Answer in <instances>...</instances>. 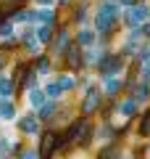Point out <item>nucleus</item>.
Instances as JSON below:
<instances>
[{
  "label": "nucleus",
  "mask_w": 150,
  "mask_h": 159,
  "mask_svg": "<svg viewBox=\"0 0 150 159\" xmlns=\"http://www.w3.org/2000/svg\"><path fill=\"white\" fill-rule=\"evenodd\" d=\"M0 117L13 119V103H8V101H3V103H0Z\"/></svg>",
  "instance_id": "nucleus-10"
},
{
  "label": "nucleus",
  "mask_w": 150,
  "mask_h": 159,
  "mask_svg": "<svg viewBox=\"0 0 150 159\" xmlns=\"http://www.w3.org/2000/svg\"><path fill=\"white\" fill-rule=\"evenodd\" d=\"M48 69H50V61L48 58H40L37 61V72H48Z\"/></svg>",
  "instance_id": "nucleus-21"
},
{
  "label": "nucleus",
  "mask_w": 150,
  "mask_h": 159,
  "mask_svg": "<svg viewBox=\"0 0 150 159\" xmlns=\"http://www.w3.org/2000/svg\"><path fill=\"white\" fill-rule=\"evenodd\" d=\"M0 34H11V24H8V21L0 24Z\"/></svg>",
  "instance_id": "nucleus-24"
},
{
  "label": "nucleus",
  "mask_w": 150,
  "mask_h": 159,
  "mask_svg": "<svg viewBox=\"0 0 150 159\" xmlns=\"http://www.w3.org/2000/svg\"><path fill=\"white\" fill-rule=\"evenodd\" d=\"M66 61H69V66H71V69H79V66H82V56H79V48H69Z\"/></svg>",
  "instance_id": "nucleus-7"
},
{
  "label": "nucleus",
  "mask_w": 150,
  "mask_h": 159,
  "mask_svg": "<svg viewBox=\"0 0 150 159\" xmlns=\"http://www.w3.org/2000/svg\"><path fill=\"white\" fill-rule=\"evenodd\" d=\"M106 90H108V93L113 96V93L119 90V82H116V80H108V82H106Z\"/></svg>",
  "instance_id": "nucleus-20"
},
{
  "label": "nucleus",
  "mask_w": 150,
  "mask_h": 159,
  "mask_svg": "<svg viewBox=\"0 0 150 159\" xmlns=\"http://www.w3.org/2000/svg\"><path fill=\"white\" fill-rule=\"evenodd\" d=\"M29 101H32L34 106H40V103L45 101V93L42 90H32V93H29Z\"/></svg>",
  "instance_id": "nucleus-16"
},
{
  "label": "nucleus",
  "mask_w": 150,
  "mask_h": 159,
  "mask_svg": "<svg viewBox=\"0 0 150 159\" xmlns=\"http://www.w3.org/2000/svg\"><path fill=\"white\" fill-rule=\"evenodd\" d=\"M58 85H61V88H63V90H71V88H74V80H71V77H69V74H63V77H61V80H58Z\"/></svg>",
  "instance_id": "nucleus-17"
},
{
  "label": "nucleus",
  "mask_w": 150,
  "mask_h": 159,
  "mask_svg": "<svg viewBox=\"0 0 150 159\" xmlns=\"http://www.w3.org/2000/svg\"><path fill=\"white\" fill-rule=\"evenodd\" d=\"M111 21H113V16H108V13H103V11H100V13H98V19H95V24H98L100 32H106V29L111 27Z\"/></svg>",
  "instance_id": "nucleus-8"
},
{
  "label": "nucleus",
  "mask_w": 150,
  "mask_h": 159,
  "mask_svg": "<svg viewBox=\"0 0 150 159\" xmlns=\"http://www.w3.org/2000/svg\"><path fill=\"white\" fill-rule=\"evenodd\" d=\"M92 40H95V34L90 32V29H82V32H79V43H82V45H92Z\"/></svg>",
  "instance_id": "nucleus-12"
},
{
  "label": "nucleus",
  "mask_w": 150,
  "mask_h": 159,
  "mask_svg": "<svg viewBox=\"0 0 150 159\" xmlns=\"http://www.w3.org/2000/svg\"><path fill=\"white\" fill-rule=\"evenodd\" d=\"M56 143H58V138H56V133H48V135L42 138V146H40V151L48 157V154H53V148H56Z\"/></svg>",
  "instance_id": "nucleus-5"
},
{
  "label": "nucleus",
  "mask_w": 150,
  "mask_h": 159,
  "mask_svg": "<svg viewBox=\"0 0 150 159\" xmlns=\"http://www.w3.org/2000/svg\"><path fill=\"white\" fill-rule=\"evenodd\" d=\"M145 80H148V82H150V66H148V72H145Z\"/></svg>",
  "instance_id": "nucleus-26"
},
{
  "label": "nucleus",
  "mask_w": 150,
  "mask_h": 159,
  "mask_svg": "<svg viewBox=\"0 0 150 159\" xmlns=\"http://www.w3.org/2000/svg\"><path fill=\"white\" fill-rule=\"evenodd\" d=\"M145 96H148V85H137V93H134V98L140 101V98H145Z\"/></svg>",
  "instance_id": "nucleus-22"
},
{
  "label": "nucleus",
  "mask_w": 150,
  "mask_h": 159,
  "mask_svg": "<svg viewBox=\"0 0 150 159\" xmlns=\"http://www.w3.org/2000/svg\"><path fill=\"white\" fill-rule=\"evenodd\" d=\"M40 3H42V6H45V3H50V0H40Z\"/></svg>",
  "instance_id": "nucleus-27"
},
{
  "label": "nucleus",
  "mask_w": 150,
  "mask_h": 159,
  "mask_svg": "<svg viewBox=\"0 0 150 159\" xmlns=\"http://www.w3.org/2000/svg\"><path fill=\"white\" fill-rule=\"evenodd\" d=\"M119 66H121V58L119 56H108V58H103V64H100V72L108 77V74H116Z\"/></svg>",
  "instance_id": "nucleus-2"
},
{
  "label": "nucleus",
  "mask_w": 150,
  "mask_h": 159,
  "mask_svg": "<svg viewBox=\"0 0 150 159\" xmlns=\"http://www.w3.org/2000/svg\"><path fill=\"white\" fill-rule=\"evenodd\" d=\"M13 93V80H0V96H11Z\"/></svg>",
  "instance_id": "nucleus-11"
},
{
  "label": "nucleus",
  "mask_w": 150,
  "mask_h": 159,
  "mask_svg": "<svg viewBox=\"0 0 150 159\" xmlns=\"http://www.w3.org/2000/svg\"><path fill=\"white\" fill-rule=\"evenodd\" d=\"M84 133H87V119H77L71 125V130H69V138H71V141H82Z\"/></svg>",
  "instance_id": "nucleus-4"
},
{
  "label": "nucleus",
  "mask_w": 150,
  "mask_h": 159,
  "mask_svg": "<svg viewBox=\"0 0 150 159\" xmlns=\"http://www.w3.org/2000/svg\"><path fill=\"white\" fill-rule=\"evenodd\" d=\"M140 133H142V135H148V133H150V114L142 119V125H140Z\"/></svg>",
  "instance_id": "nucleus-19"
},
{
  "label": "nucleus",
  "mask_w": 150,
  "mask_h": 159,
  "mask_svg": "<svg viewBox=\"0 0 150 159\" xmlns=\"http://www.w3.org/2000/svg\"><path fill=\"white\" fill-rule=\"evenodd\" d=\"M134 109H137V101H132V98L121 103V114H127V117H129V114H134Z\"/></svg>",
  "instance_id": "nucleus-14"
},
{
  "label": "nucleus",
  "mask_w": 150,
  "mask_h": 159,
  "mask_svg": "<svg viewBox=\"0 0 150 159\" xmlns=\"http://www.w3.org/2000/svg\"><path fill=\"white\" fill-rule=\"evenodd\" d=\"M42 93H45V96H50V98H58V96H61V93H63V88L58 85V82H50V85L45 88Z\"/></svg>",
  "instance_id": "nucleus-9"
},
{
  "label": "nucleus",
  "mask_w": 150,
  "mask_h": 159,
  "mask_svg": "<svg viewBox=\"0 0 150 159\" xmlns=\"http://www.w3.org/2000/svg\"><path fill=\"white\" fill-rule=\"evenodd\" d=\"M103 13H108V16H116V13H119V6H116V3H106V6H103Z\"/></svg>",
  "instance_id": "nucleus-18"
},
{
  "label": "nucleus",
  "mask_w": 150,
  "mask_h": 159,
  "mask_svg": "<svg viewBox=\"0 0 150 159\" xmlns=\"http://www.w3.org/2000/svg\"><path fill=\"white\" fill-rule=\"evenodd\" d=\"M66 43H69V32H66V29H61V34H58V40H56V51H63Z\"/></svg>",
  "instance_id": "nucleus-13"
},
{
  "label": "nucleus",
  "mask_w": 150,
  "mask_h": 159,
  "mask_svg": "<svg viewBox=\"0 0 150 159\" xmlns=\"http://www.w3.org/2000/svg\"><path fill=\"white\" fill-rule=\"evenodd\" d=\"M0 64H3V53H0Z\"/></svg>",
  "instance_id": "nucleus-28"
},
{
  "label": "nucleus",
  "mask_w": 150,
  "mask_h": 159,
  "mask_svg": "<svg viewBox=\"0 0 150 159\" xmlns=\"http://www.w3.org/2000/svg\"><path fill=\"white\" fill-rule=\"evenodd\" d=\"M145 16H148V11H145L142 6H134L132 11L127 13V21H129V27H140V21H142Z\"/></svg>",
  "instance_id": "nucleus-3"
},
{
  "label": "nucleus",
  "mask_w": 150,
  "mask_h": 159,
  "mask_svg": "<svg viewBox=\"0 0 150 159\" xmlns=\"http://www.w3.org/2000/svg\"><path fill=\"white\" fill-rule=\"evenodd\" d=\"M21 130L29 133V135L40 133V122H37V117H24V119H21Z\"/></svg>",
  "instance_id": "nucleus-6"
},
{
  "label": "nucleus",
  "mask_w": 150,
  "mask_h": 159,
  "mask_svg": "<svg viewBox=\"0 0 150 159\" xmlns=\"http://www.w3.org/2000/svg\"><path fill=\"white\" fill-rule=\"evenodd\" d=\"M53 111H56V106H53V101H48V103H40V117H50Z\"/></svg>",
  "instance_id": "nucleus-15"
},
{
  "label": "nucleus",
  "mask_w": 150,
  "mask_h": 159,
  "mask_svg": "<svg viewBox=\"0 0 150 159\" xmlns=\"http://www.w3.org/2000/svg\"><path fill=\"white\" fill-rule=\"evenodd\" d=\"M40 40H42V43H45V40H50V27H40Z\"/></svg>",
  "instance_id": "nucleus-23"
},
{
  "label": "nucleus",
  "mask_w": 150,
  "mask_h": 159,
  "mask_svg": "<svg viewBox=\"0 0 150 159\" xmlns=\"http://www.w3.org/2000/svg\"><path fill=\"white\" fill-rule=\"evenodd\" d=\"M19 159H37V154H34V151H24Z\"/></svg>",
  "instance_id": "nucleus-25"
},
{
  "label": "nucleus",
  "mask_w": 150,
  "mask_h": 159,
  "mask_svg": "<svg viewBox=\"0 0 150 159\" xmlns=\"http://www.w3.org/2000/svg\"><path fill=\"white\" fill-rule=\"evenodd\" d=\"M98 103H100V93H98V88H90V93H87V96H84L82 111H84V114L95 111V109H98Z\"/></svg>",
  "instance_id": "nucleus-1"
}]
</instances>
